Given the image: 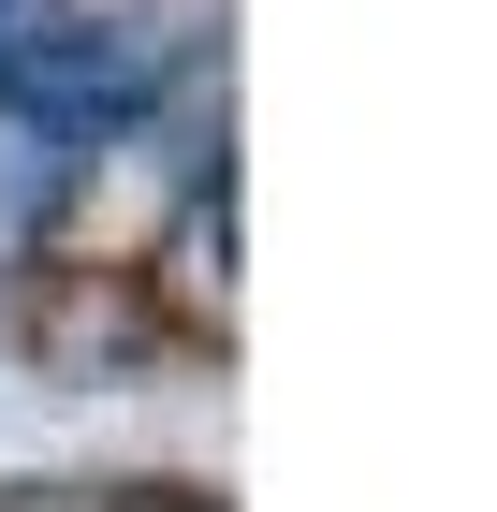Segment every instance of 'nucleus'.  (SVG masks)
Instances as JSON below:
<instances>
[{
  "instance_id": "f257e3e1",
  "label": "nucleus",
  "mask_w": 497,
  "mask_h": 512,
  "mask_svg": "<svg viewBox=\"0 0 497 512\" xmlns=\"http://www.w3.org/2000/svg\"><path fill=\"white\" fill-rule=\"evenodd\" d=\"M147 88H161V44L117 30V15H30V30L0 44V103L30 132H103V118H132Z\"/></svg>"
},
{
  "instance_id": "f03ea898",
  "label": "nucleus",
  "mask_w": 497,
  "mask_h": 512,
  "mask_svg": "<svg viewBox=\"0 0 497 512\" xmlns=\"http://www.w3.org/2000/svg\"><path fill=\"white\" fill-rule=\"evenodd\" d=\"M15 30H30V0H0V44H15Z\"/></svg>"
}]
</instances>
